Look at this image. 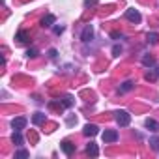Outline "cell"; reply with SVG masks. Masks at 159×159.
Listing matches in <instances>:
<instances>
[{
	"instance_id": "5bb4252c",
	"label": "cell",
	"mask_w": 159,
	"mask_h": 159,
	"mask_svg": "<svg viewBox=\"0 0 159 159\" xmlns=\"http://www.w3.org/2000/svg\"><path fill=\"white\" fill-rule=\"evenodd\" d=\"M142 64H144L146 67H152V66H155V60H153L152 56H144V58H142Z\"/></svg>"
},
{
	"instance_id": "4fadbf2b",
	"label": "cell",
	"mask_w": 159,
	"mask_h": 159,
	"mask_svg": "<svg viewBox=\"0 0 159 159\" xmlns=\"http://www.w3.org/2000/svg\"><path fill=\"white\" fill-rule=\"evenodd\" d=\"M148 43L157 45V43H159V34H157V32H150V34H148Z\"/></svg>"
},
{
	"instance_id": "7c38bea8",
	"label": "cell",
	"mask_w": 159,
	"mask_h": 159,
	"mask_svg": "<svg viewBox=\"0 0 159 159\" xmlns=\"http://www.w3.org/2000/svg\"><path fill=\"white\" fill-rule=\"evenodd\" d=\"M11 140H13V144H17V146H21L25 140H23V135H21V131H13V137H11Z\"/></svg>"
},
{
	"instance_id": "7402d4cb",
	"label": "cell",
	"mask_w": 159,
	"mask_h": 159,
	"mask_svg": "<svg viewBox=\"0 0 159 159\" xmlns=\"http://www.w3.org/2000/svg\"><path fill=\"white\" fill-rule=\"evenodd\" d=\"M120 52H122V47L114 45V49H112V54H114V56H120Z\"/></svg>"
},
{
	"instance_id": "44dd1931",
	"label": "cell",
	"mask_w": 159,
	"mask_h": 159,
	"mask_svg": "<svg viewBox=\"0 0 159 159\" xmlns=\"http://www.w3.org/2000/svg\"><path fill=\"white\" fill-rule=\"evenodd\" d=\"M155 77H157V73H153V71H148V73H146V79H148V81H155Z\"/></svg>"
},
{
	"instance_id": "8992f818",
	"label": "cell",
	"mask_w": 159,
	"mask_h": 159,
	"mask_svg": "<svg viewBox=\"0 0 159 159\" xmlns=\"http://www.w3.org/2000/svg\"><path fill=\"white\" fill-rule=\"evenodd\" d=\"M125 17H127L131 23H140V19H142L137 10H127V11H125Z\"/></svg>"
},
{
	"instance_id": "ffe728a7",
	"label": "cell",
	"mask_w": 159,
	"mask_h": 159,
	"mask_svg": "<svg viewBox=\"0 0 159 159\" xmlns=\"http://www.w3.org/2000/svg\"><path fill=\"white\" fill-rule=\"evenodd\" d=\"M26 56H28V58H36V56H38V51H36V49H28V51H26Z\"/></svg>"
},
{
	"instance_id": "9a60e30c",
	"label": "cell",
	"mask_w": 159,
	"mask_h": 159,
	"mask_svg": "<svg viewBox=\"0 0 159 159\" xmlns=\"http://www.w3.org/2000/svg\"><path fill=\"white\" fill-rule=\"evenodd\" d=\"M131 88H133V83H131V81H125V83H124V84L120 86V92L124 94V92H129Z\"/></svg>"
},
{
	"instance_id": "52a82bcc",
	"label": "cell",
	"mask_w": 159,
	"mask_h": 159,
	"mask_svg": "<svg viewBox=\"0 0 159 159\" xmlns=\"http://www.w3.org/2000/svg\"><path fill=\"white\" fill-rule=\"evenodd\" d=\"M60 148H62V150H64V153H67V155H71V153L75 152V144H71L69 140H62Z\"/></svg>"
},
{
	"instance_id": "2e32d148",
	"label": "cell",
	"mask_w": 159,
	"mask_h": 159,
	"mask_svg": "<svg viewBox=\"0 0 159 159\" xmlns=\"http://www.w3.org/2000/svg\"><path fill=\"white\" fill-rule=\"evenodd\" d=\"M150 146H152L155 152H159V139H157V137H152V139H150Z\"/></svg>"
},
{
	"instance_id": "ac0fdd59",
	"label": "cell",
	"mask_w": 159,
	"mask_h": 159,
	"mask_svg": "<svg viewBox=\"0 0 159 159\" xmlns=\"http://www.w3.org/2000/svg\"><path fill=\"white\" fill-rule=\"evenodd\" d=\"M62 105H64V107H71V105H73V98H71V96H66V98L62 99Z\"/></svg>"
},
{
	"instance_id": "7a4b0ae2",
	"label": "cell",
	"mask_w": 159,
	"mask_h": 159,
	"mask_svg": "<svg viewBox=\"0 0 159 159\" xmlns=\"http://www.w3.org/2000/svg\"><path fill=\"white\" fill-rule=\"evenodd\" d=\"M26 124H28V120H26L25 116H17V118H13L11 127H13V131H23V129L26 127Z\"/></svg>"
},
{
	"instance_id": "603a6c76",
	"label": "cell",
	"mask_w": 159,
	"mask_h": 159,
	"mask_svg": "<svg viewBox=\"0 0 159 159\" xmlns=\"http://www.w3.org/2000/svg\"><path fill=\"white\" fill-rule=\"evenodd\" d=\"M64 32V26H54V34H62Z\"/></svg>"
},
{
	"instance_id": "8fae6325",
	"label": "cell",
	"mask_w": 159,
	"mask_h": 159,
	"mask_svg": "<svg viewBox=\"0 0 159 159\" xmlns=\"http://www.w3.org/2000/svg\"><path fill=\"white\" fill-rule=\"evenodd\" d=\"M32 122H34L36 125H39V124H43V122H45V114H43V112H36V114L32 116Z\"/></svg>"
},
{
	"instance_id": "9c48e42d",
	"label": "cell",
	"mask_w": 159,
	"mask_h": 159,
	"mask_svg": "<svg viewBox=\"0 0 159 159\" xmlns=\"http://www.w3.org/2000/svg\"><path fill=\"white\" fill-rule=\"evenodd\" d=\"M146 127L148 129H152V131H155V133H159V122H155V120H152V118H148L146 122Z\"/></svg>"
},
{
	"instance_id": "484cf974",
	"label": "cell",
	"mask_w": 159,
	"mask_h": 159,
	"mask_svg": "<svg viewBox=\"0 0 159 159\" xmlns=\"http://www.w3.org/2000/svg\"><path fill=\"white\" fill-rule=\"evenodd\" d=\"M155 73H157V77H159V66H155Z\"/></svg>"
},
{
	"instance_id": "d4e9b609",
	"label": "cell",
	"mask_w": 159,
	"mask_h": 159,
	"mask_svg": "<svg viewBox=\"0 0 159 159\" xmlns=\"http://www.w3.org/2000/svg\"><path fill=\"white\" fill-rule=\"evenodd\" d=\"M49 54H51V58H54V56H56V51H54V49H51V51H49Z\"/></svg>"
},
{
	"instance_id": "d6986e66",
	"label": "cell",
	"mask_w": 159,
	"mask_h": 159,
	"mask_svg": "<svg viewBox=\"0 0 159 159\" xmlns=\"http://www.w3.org/2000/svg\"><path fill=\"white\" fill-rule=\"evenodd\" d=\"M28 157V152L26 150H19L17 153H15V159H26Z\"/></svg>"
},
{
	"instance_id": "e0dca14e",
	"label": "cell",
	"mask_w": 159,
	"mask_h": 159,
	"mask_svg": "<svg viewBox=\"0 0 159 159\" xmlns=\"http://www.w3.org/2000/svg\"><path fill=\"white\" fill-rule=\"evenodd\" d=\"M17 39H19V41H21V43H25V41H26V39H28V34H26V32H25V30H21V32H19V34H17Z\"/></svg>"
},
{
	"instance_id": "5b68a950",
	"label": "cell",
	"mask_w": 159,
	"mask_h": 159,
	"mask_svg": "<svg viewBox=\"0 0 159 159\" xmlns=\"http://www.w3.org/2000/svg\"><path fill=\"white\" fill-rule=\"evenodd\" d=\"M92 36H94V28H92V25H86L84 30H83V34H81V39H83L84 43H88V41L92 39Z\"/></svg>"
},
{
	"instance_id": "30bf717a",
	"label": "cell",
	"mask_w": 159,
	"mask_h": 159,
	"mask_svg": "<svg viewBox=\"0 0 159 159\" xmlns=\"http://www.w3.org/2000/svg\"><path fill=\"white\" fill-rule=\"evenodd\" d=\"M54 21H56V17L49 13V15H45V19L41 21V25H43L45 28H49V26H52V25H54Z\"/></svg>"
},
{
	"instance_id": "ba28073f",
	"label": "cell",
	"mask_w": 159,
	"mask_h": 159,
	"mask_svg": "<svg viewBox=\"0 0 159 159\" xmlns=\"http://www.w3.org/2000/svg\"><path fill=\"white\" fill-rule=\"evenodd\" d=\"M86 153H88V155H92V157H98V155H99V150H98V144H94V142H90V144L86 146Z\"/></svg>"
},
{
	"instance_id": "3957f363",
	"label": "cell",
	"mask_w": 159,
	"mask_h": 159,
	"mask_svg": "<svg viewBox=\"0 0 159 159\" xmlns=\"http://www.w3.org/2000/svg\"><path fill=\"white\" fill-rule=\"evenodd\" d=\"M101 137H103V142H116L118 140V133L114 129H105Z\"/></svg>"
},
{
	"instance_id": "277c9868",
	"label": "cell",
	"mask_w": 159,
	"mask_h": 159,
	"mask_svg": "<svg viewBox=\"0 0 159 159\" xmlns=\"http://www.w3.org/2000/svg\"><path fill=\"white\" fill-rule=\"evenodd\" d=\"M83 133H84L86 137H96V135L99 133V127H98L96 124H86L84 129H83Z\"/></svg>"
},
{
	"instance_id": "cb8c5ba5",
	"label": "cell",
	"mask_w": 159,
	"mask_h": 159,
	"mask_svg": "<svg viewBox=\"0 0 159 159\" xmlns=\"http://www.w3.org/2000/svg\"><path fill=\"white\" fill-rule=\"evenodd\" d=\"M112 38H114V39H118V38L122 39V34H118V32H112Z\"/></svg>"
},
{
	"instance_id": "6da1fadb",
	"label": "cell",
	"mask_w": 159,
	"mask_h": 159,
	"mask_svg": "<svg viewBox=\"0 0 159 159\" xmlns=\"http://www.w3.org/2000/svg\"><path fill=\"white\" fill-rule=\"evenodd\" d=\"M114 114H116V116H114V118H116V124H118L120 127H127V125H129L131 114H129L127 111H116Z\"/></svg>"
}]
</instances>
